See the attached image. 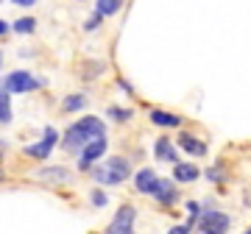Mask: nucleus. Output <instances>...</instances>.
I'll return each mask as SVG.
<instances>
[{
    "instance_id": "obj_17",
    "label": "nucleus",
    "mask_w": 251,
    "mask_h": 234,
    "mask_svg": "<svg viewBox=\"0 0 251 234\" xmlns=\"http://www.w3.org/2000/svg\"><path fill=\"white\" fill-rule=\"evenodd\" d=\"M106 115L112 117L115 123H126V120H131V117H134V112H131V109H120V106H109Z\"/></svg>"
},
{
    "instance_id": "obj_27",
    "label": "nucleus",
    "mask_w": 251,
    "mask_h": 234,
    "mask_svg": "<svg viewBox=\"0 0 251 234\" xmlns=\"http://www.w3.org/2000/svg\"><path fill=\"white\" fill-rule=\"evenodd\" d=\"M0 159H3V151H0Z\"/></svg>"
},
{
    "instance_id": "obj_23",
    "label": "nucleus",
    "mask_w": 251,
    "mask_h": 234,
    "mask_svg": "<svg viewBox=\"0 0 251 234\" xmlns=\"http://www.w3.org/2000/svg\"><path fill=\"white\" fill-rule=\"evenodd\" d=\"M9 95H11V92H9V87H3V84H0V103H9Z\"/></svg>"
},
{
    "instance_id": "obj_9",
    "label": "nucleus",
    "mask_w": 251,
    "mask_h": 234,
    "mask_svg": "<svg viewBox=\"0 0 251 234\" xmlns=\"http://www.w3.org/2000/svg\"><path fill=\"white\" fill-rule=\"evenodd\" d=\"M34 179L45 181V184H64V181H73V173L67 167H53V164H45V167H36Z\"/></svg>"
},
{
    "instance_id": "obj_24",
    "label": "nucleus",
    "mask_w": 251,
    "mask_h": 234,
    "mask_svg": "<svg viewBox=\"0 0 251 234\" xmlns=\"http://www.w3.org/2000/svg\"><path fill=\"white\" fill-rule=\"evenodd\" d=\"M11 3H14V6H23V9H28V6H34L36 0H11Z\"/></svg>"
},
{
    "instance_id": "obj_28",
    "label": "nucleus",
    "mask_w": 251,
    "mask_h": 234,
    "mask_svg": "<svg viewBox=\"0 0 251 234\" xmlns=\"http://www.w3.org/2000/svg\"><path fill=\"white\" fill-rule=\"evenodd\" d=\"M0 3H3V0H0Z\"/></svg>"
},
{
    "instance_id": "obj_21",
    "label": "nucleus",
    "mask_w": 251,
    "mask_h": 234,
    "mask_svg": "<svg viewBox=\"0 0 251 234\" xmlns=\"http://www.w3.org/2000/svg\"><path fill=\"white\" fill-rule=\"evenodd\" d=\"M98 25H100V11H95V14L84 23V31H98Z\"/></svg>"
},
{
    "instance_id": "obj_18",
    "label": "nucleus",
    "mask_w": 251,
    "mask_h": 234,
    "mask_svg": "<svg viewBox=\"0 0 251 234\" xmlns=\"http://www.w3.org/2000/svg\"><path fill=\"white\" fill-rule=\"evenodd\" d=\"M11 28H14L17 34H34V31H36V20L34 17H20Z\"/></svg>"
},
{
    "instance_id": "obj_16",
    "label": "nucleus",
    "mask_w": 251,
    "mask_h": 234,
    "mask_svg": "<svg viewBox=\"0 0 251 234\" xmlns=\"http://www.w3.org/2000/svg\"><path fill=\"white\" fill-rule=\"evenodd\" d=\"M120 6H123V0H98L100 17H112V14H117V11H120Z\"/></svg>"
},
{
    "instance_id": "obj_8",
    "label": "nucleus",
    "mask_w": 251,
    "mask_h": 234,
    "mask_svg": "<svg viewBox=\"0 0 251 234\" xmlns=\"http://www.w3.org/2000/svg\"><path fill=\"white\" fill-rule=\"evenodd\" d=\"M151 195L156 201H159L162 207H173L176 201H179V187H173L171 179H156V184H153Z\"/></svg>"
},
{
    "instance_id": "obj_15",
    "label": "nucleus",
    "mask_w": 251,
    "mask_h": 234,
    "mask_svg": "<svg viewBox=\"0 0 251 234\" xmlns=\"http://www.w3.org/2000/svg\"><path fill=\"white\" fill-rule=\"evenodd\" d=\"M87 103H90V100H87V95H70V98L62 100V112H81Z\"/></svg>"
},
{
    "instance_id": "obj_22",
    "label": "nucleus",
    "mask_w": 251,
    "mask_h": 234,
    "mask_svg": "<svg viewBox=\"0 0 251 234\" xmlns=\"http://www.w3.org/2000/svg\"><path fill=\"white\" fill-rule=\"evenodd\" d=\"M206 176H209L212 181H224V179H226V170L218 164V167H209V170H206Z\"/></svg>"
},
{
    "instance_id": "obj_13",
    "label": "nucleus",
    "mask_w": 251,
    "mask_h": 234,
    "mask_svg": "<svg viewBox=\"0 0 251 234\" xmlns=\"http://www.w3.org/2000/svg\"><path fill=\"white\" fill-rule=\"evenodd\" d=\"M176 142H179V148H181V151L193 153V156H206V145L201 142L198 137H193V134H184V131H181Z\"/></svg>"
},
{
    "instance_id": "obj_26",
    "label": "nucleus",
    "mask_w": 251,
    "mask_h": 234,
    "mask_svg": "<svg viewBox=\"0 0 251 234\" xmlns=\"http://www.w3.org/2000/svg\"><path fill=\"white\" fill-rule=\"evenodd\" d=\"M0 67H3V53H0Z\"/></svg>"
},
{
    "instance_id": "obj_25",
    "label": "nucleus",
    "mask_w": 251,
    "mask_h": 234,
    "mask_svg": "<svg viewBox=\"0 0 251 234\" xmlns=\"http://www.w3.org/2000/svg\"><path fill=\"white\" fill-rule=\"evenodd\" d=\"M9 23H3V20H0V36H3V34H9Z\"/></svg>"
},
{
    "instance_id": "obj_4",
    "label": "nucleus",
    "mask_w": 251,
    "mask_h": 234,
    "mask_svg": "<svg viewBox=\"0 0 251 234\" xmlns=\"http://www.w3.org/2000/svg\"><path fill=\"white\" fill-rule=\"evenodd\" d=\"M103 153H106V134L92 137L90 142H87V145H84V148L78 151V170L87 173L92 164L98 162L100 156H103Z\"/></svg>"
},
{
    "instance_id": "obj_5",
    "label": "nucleus",
    "mask_w": 251,
    "mask_h": 234,
    "mask_svg": "<svg viewBox=\"0 0 251 234\" xmlns=\"http://www.w3.org/2000/svg\"><path fill=\"white\" fill-rule=\"evenodd\" d=\"M56 142H59V131L48 126L45 134H42V140L34 142V145H28V148H23V153L31 156V159H36V162H45L48 156H50V151L56 148Z\"/></svg>"
},
{
    "instance_id": "obj_19",
    "label": "nucleus",
    "mask_w": 251,
    "mask_h": 234,
    "mask_svg": "<svg viewBox=\"0 0 251 234\" xmlns=\"http://www.w3.org/2000/svg\"><path fill=\"white\" fill-rule=\"evenodd\" d=\"M90 201H92V207H98V209H103V207L109 204V198L100 192V189H92V192H90Z\"/></svg>"
},
{
    "instance_id": "obj_11",
    "label": "nucleus",
    "mask_w": 251,
    "mask_h": 234,
    "mask_svg": "<svg viewBox=\"0 0 251 234\" xmlns=\"http://www.w3.org/2000/svg\"><path fill=\"white\" fill-rule=\"evenodd\" d=\"M156 170L153 167H143V170L134 176V189L140 192V195H151V189H153V184H156Z\"/></svg>"
},
{
    "instance_id": "obj_1",
    "label": "nucleus",
    "mask_w": 251,
    "mask_h": 234,
    "mask_svg": "<svg viewBox=\"0 0 251 234\" xmlns=\"http://www.w3.org/2000/svg\"><path fill=\"white\" fill-rule=\"evenodd\" d=\"M106 134V123L100 120V117H81V120H75L67 131H64L62 137V148L67 153H78L84 145L90 142L92 137H100Z\"/></svg>"
},
{
    "instance_id": "obj_6",
    "label": "nucleus",
    "mask_w": 251,
    "mask_h": 234,
    "mask_svg": "<svg viewBox=\"0 0 251 234\" xmlns=\"http://www.w3.org/2000/svg\"><path fill=\"white\" fill-rule=\"evenodd\" d=\"M3 87H9V92H36L42 90V81L25 70H14L3 78Z\"/></svg>"
},
{
    "instance_id": "obj_20",
    "label": "nucleus",
    "mask_w": 251,
    "mask_h": 234,
    "mask_svg": "<svg viewBox=\"0 0 251 234\" xmlns=\"http://www.w3.org/2000/svg\"><path fill=\"white\" fill-rule=\"evenodd\" d=\"M9 123H11V106L0 103V126H9Z\"/></svg>"
},
{
    "instance_id": "obj_2",
    "label": "nucleus",
    "mask_w": 251,
    "mask_h": 234,
    "mask_svg": "<svg viewBox=\"0 0 251 234\" xmlns=\"http://www.w3.org/2000/svg\"><path fill=\"white\" fill-rule=\"evenodd\" d=\"M90 173H92V179L100 181V184L117 187V184H123V181L131 176V164H128L126 156H112V159H106L103 167H95V164H92Z\"/></svg>"
},
{
    "instance_id": "obj_10",
    "label": "nucleus",
    "mask_w": 251,
    "mask_h": 234,
    "mask_svg": "<svg viewBox=\"0 0 251 234\" xmlns=\"http://www.w3.org/2000/svg\"><path fill=\"white\" fill-rule=\"evenodd\" d=\"M153 159L156 162H179V153H176V148H173V142L168 140V137H159L156 142H153Z\"/></svg>"
},
{
    "instance_id": "obj_14",
    "label": "nucleus",
    "mask_w": 251,
    "mask_h": 234,
    "mask_svg": "<svg viewBox=\"0 0 251 234\" xmlns=\"http://www.w3.org/2000/svg\"><path fill=\"white\" fill-rule=\"evenodd\" d=\"M151 123L159 128H179L181 126V117L173 115V112H162V109H153L151 112Z\"/></svg>"
},
{
    "instance_id": "obj_3",
    "label": "nucleus",
    "mask_w": 251,
    "mask_h": 234,
    "mask_svg": "<svg viewBox=\"0 0 251 234\" xmlns=\"http://www.w3.org/2000/svg\"><path fill=\"white\" fill-rule=\"evenodd\" d=\"M229 226H232L229 215L218 212V209H204V212H198V217H196V229L198 232H206V234H221V232H226Z\"/></svg>"
},
{
    "instance_id": "obj_12",
    "label": "nucleus",
    "mask_w": 251,
    "mask_h": 234,
    "mask_svg": "<svg viewBox=\"0 0 251 234\" xmlns=\"http://www.w3.org/2000/svg\"><path fill=\"white\" fill-rule=\"evenodd\" d=\"M198 176H201L198 164H190V162H173V179L179 181V184H190V181H196Z\"/></svg>"
},
{
    "instance_id": "obj_7",
    "label": "nucleus",
    "mask_w": 251,
    "mask_h": 234,
    "mask_svg": "<svg viewBox=\"0 0 251 234\" xmlns=\"http://www.w3.org/2000/svg\"><path fill=\"white\" fill-rule=\"evenodd\" d=\"M134 220H137V209L123 204V207L117 209V215L112 217V223H109V232L112 234H128L134 229Z\"/></svg>"
},
{
    "instance_id": "obj_29",
    "label": "nucleus",
    "mask_w": 251,
    "mask_h": 234,
    "mask_svg": "<svg viewBox=\"0 0 251 234\" xmlns=\"http://www.w3.org/2000/svg\"><path fill=\"white\" fill-rule=\"evenodd\" d=\"M249 232H251V229H249Z\"/></svg>"
}]
</instances>
